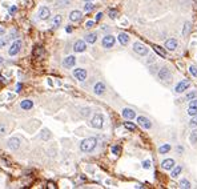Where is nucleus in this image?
<instances>
[{
	"label": "nucleus",
	"instance_id": "nucleus-1",
	"mask_svg": "<svg viewBox=\"0 0 197 189\" xmlns=\"http://www.w3.org/2000/svg\"><path fill=\"white\" fill-rule=\"evenodd\" d=\"M97 147V139L96 137H88L84 139L80 142V151L84 153H91L95 151V148Z\"/></svg>",
	"mask_w": 197,
	"mask_h": 189
},
{
	"label": "nucleus",
	"instance_id": "nucleus-2",
	"mask_svg": "<svg viewBox=\"0 0 197 189\" xmlns=\"http://www.w3.org/2000/svg\"><path fill=\"white\" fill-rule=\"evenodd\" d=\"M91 125L96 129H101L104 125V116L101 113H96L93 117L91 119Z\"/></svg>",
	"mask_w": 197,
	"mask_h": 189
},
{
	"label": "nucleus",
	"instance_id": "nucleus-3",
	"mask_svg": "<svg viewBox=\"0 0 197 189\" xmlns=\"http://www.w3.org/2000/svg\"><path fill=\"white\" fill-rule=\"evenodd\" d=\"M133 51L136 52L137 55H140V56H147L148 52H149V49H148V47H145L143 43L136 41V43L133 44Z\"/></svg>",
	"mask_w": 197,
	"mask_h": 189
},
{
	"label": "nucleus",
	"instance_id": "nucleus-4",
	"mask_svg": "<svg viewBox=\"0 0 197 189\" xmlns=\"http://www.w3.org/2000/svg\"><path fill=\"white\" fill-rule=\"evenodd\" d=\"M20 48H21V40H15L11 44V47L8 48V55L10 56H16L20 52Z\"/></svg>",
	"mask_w": 197,
	"mask_h": 189
},
{
	"label": "nucleus",
	"instance_id": "nucleus-5",
	"mask_svg": "<svg viewBox=\"0 0 197 189\" xmlns=\"http://www.w3.org/2000/svg\"><path fill=\"white\" fill-rule=\"evenodd\" d=\"M72 75H73L75 79H77L79 81H84V80L87 79L88 73H87V71H85L84 68H75L73 72H72Z\"/></svg>",
	"mask_w": 197,
	"mask_h": 189
},
{
	"label": "nucleus",
	"instance_id": "nucleus-6",
	"mask_svg": "<svg viewBox=\"0 0 197 189\" xmlns=\"http://www.w3.org/2000/svg\"><path fill=\"white\" fill-rule=\"evenodd\" d=\"M115 43H116V39H115V36H112V35L104 36L103 40H101V44H103V47L107 48V49L112 48L113 45H115Z\"/></svg>",
	"mask_w": 197,
	"mask_h": 189
},
{
	"label": "nucleus",
	"instance_id": "nucleus-7",
	"mask_svg": "<svg viewBox=\"0 0 197 189\" xmlns=\"http://www.w3.org/2000/svg\"><path fill=\"white\" fill-rule=\"evenodd\" d=\"M20 144H21V141L19 137H11L10 140L7 141V147L10 148L11 151H17L20 148Z\"/></svg>",
	"mask_w": 197,
	"mask_h": 189
},
{
	"label": "nucleus",
	"instance_id": "nucleus-8",
	"mask_svg": "<svg viewBox=\"0 0 197 189\" xmlns=\"http://www.w3.org/2000/svg\"><path fill=\"white\" fill-rule=\"evenodd\" d=\"M85 49H87V44H85L84 40H77V41H75V44H73V51H75L76 53L84 52Z\"/></svg>",
	"mask_w": 197,
	"mask_h": 189
},
{
	"label": "nucleus",
	"instance_id": "nucleus-9",
	"mask_svg": "<svg viewBox=\"0 0 197 189\" xmlns=\"http://www.w3.org/2000/svg\"><path fill=\"white\" fill-rule=\"evenodd\" d=\"M137 123L140 127H143L144 129H150L152 128V123L149 121V119H147V117L144 116H138L137 117Z\"/></svg>",
	"mask_w": 197,
	"mask_h": 189
},
{
	"label": "nucleus",
	"instance_id": "nucleus-10",
	"mask_svg": "<svg viewBox=\"0 0 197 189\" xmlns=\"http://www.w3.org/2000/svg\"><path fill=\"white\" fill-rule=\"evenodd\" d=\"M75 64H76V57L73 56V55H69V56H67L65 59H64V61H63V67L64 68H72V67H75Z\"/></svg>",
	"mask_w": 197,
	"mask_h": 189
},
{
	"label": "nucleus",
	"instance_id": "nucleus-11",
	"mask_svg": "<svg viewBox=\"0 0 197 189\" xmlns=\"http://www.w3.org/2000/svg\"><path fill=\"white\" fill-rule=\"evenodd\" d=\"M51 16V10L48 7H41L39 10V19L40 20H48Z\"/></svg>",
	"mask_w": 197,
	"mask_h": 189
},
{
	"label": "nucleus",
	"instance_id": "nucleus-12",
	"mask_svg": "<svg viewBox=\"0 0 197 189\" xmlns=\"http://www.w3.org/2000/svg\"><path fill=\"white\" fill-rule=\"evenodd\" d=\"M121 114L125 120H133L135 117H136V112H135L133 109H131V108H124Z\"/></svg>",
	"mask_w": 197,
	"mask_h": 189
},
{
	"label": "nucleus",
	"instance_id": "nucleus-13",
	"mask_svg": "<svg viewBox=\"0 0 197 189\" xmlns=\"http://www.w3.org/2000/svg\"><path fill=\"white\" fill-rule=\"evenodd\" d=\"M105 89H107L105 84L101 83V81H98V83H96V84L93 85V92H95V95H97V96L103 95L104 92H105Z\"/></svg>",
	"mask_w": 197,
	"mask_h": 189
},
{
	"label": "nucleus",
	"instance_id": "nucleus-14",
	"mask_svg": "<svg viewBox=\"0 0 197 189\" xmlns=\"http://www.w3.org/2000/svg\"><path fill=\"white\" fill-rule=\"evenodd\" d=\"M81 19H83V14L79 10H75L69 14V20L72 21V23H77V21H80Z\"/></svg>",
	"mask_w": 197,
	"mask_h": 189
},
{
	"label": "nucleus",
	"instance_id": "nucleus-15",
	"mask_svg": "<svg viewBox=\"0 0 197 189\" xmlns=\"http://www.w3.org/2000/svg\"><path fill=\"white\" fill-rule=\"evenodd\" d=\"M172 77L171 75V71L168 69V68H161V69L159 71V79L160 80H169Z\"/></svg>",
	"mask_w": 197,
	"mask_h": 189
},
{
	"label": "nucleus",
	"instance_id": "nucleus-16",
	"mask_svg": "<svg viewBox=\"0 0 197 189\" xmlns=\"http://www.w3.org/2000/svg\"><path fill=\"white\" fill-rule=\"evenodd\" d=\"M190 85V83L188 81V80H183V81H180L178 84L176 85V88H174V91L177 92V93H181V92H184L188 87Z\"/></svg>",
	"mask_w": 197,
	"mask_h": 189
},
{
	"label": "nucleus",
	"instance_id": "nucleus-17",
	"mask_svg": "<svg viewBox=\"0 0 197 189\" xmlns=\"http://www.w3.org/2000/svg\"><path fill=\"white\" fill-rule=\"evenodd\" d=\"M20 108L23 111H29L33 108V101L29 100V99H26V100H21L20 101Z\"/></svg>",
	"mask_w": 197,
	"mask_h": 189
},
{
	"label": "nucleus",
	"instance_id": "nucleus-18",
	"mask_svg": "<svg viewBox=\"0 0 197 189\" xmlns=\"http://www.w3.org/2000/svg\"><path fill=\"white\" fill-rule=\"evenodd\" d=\"M165 48H167L168 51H174V49L177 48V40L176 39H168L167 41H165Z\"/></svg>",
	"mask_w": 197,
	"mask_h": 189
},
{
	"label": "nucleus",
	"instance_id": "nucleus-19",
	"mask_svg": "<svg viewBox=\"0 0 197 189\" xmlns=\"http://www.w3.org/2000/svg\"><path fill=\"white\" fill-rule=\"evenodd\" d=\"M174 164L176 163H174L173 159H167L161 163V166H162V169H165V170H171L174 166Z\"/></svg>",
	"mask_w": 197,
	"mask_h": 189
},
{
	"label": "nucleus",
	"instance_id": "nucleus-20",
	"mask_svg": "<svg viewBox=\"0 0 197 189\" xmlns=\"http://www.w3.org/2000/svg\"><path fill=\"white\" fill-rule=\"evenodd\" d=\"M117 40H119V43H120L121 45H128V43H129V36H128V33H124V32L119 33Z\"/></svg>",
	"mask_w": 197,
	"mask_h": 189
},
{
	"label": "nucleus",
	"instance_id": "nucleus-21",
	"mask_svg": "<svg viewBox=\"0 0 197 189\" xmlns=\"http://www.w3.org/2000/svg\"><path fill=\"white\" fill-rule=\"evenodd\" d=\"M96 40H97V35L95 32H91V33H87V35H85V43L93 44V43H96Z\"/></svg>",
	"mask_w": 197,
	"mask_h": 189
},
{
	"label": "nucleus",
	"instance_id": "nucleus-22",
	"mask_svg": "<svg viewBox=\"0 0 197 189\" xmlns=\"http://www.w3.org/2000/svg\"><path fill=\"white\" fill-rule=\"evenodd\" d=\"M61 23H63V16H61V15H56V16H53V19H52V26H53L55 28L60 27Z\"/></svg>",
	"mask_w": 197,
	"mask_h": 189
},
{
	"label": "nucleus",
	"instance_id": "nucleus-23",
	"mask_svg": "<svg viewBox=\"0 0 197 189\" xmlns=\"http://www.w3.org/2000/svg\"><path fill=\"white\" fill-rule=\"evenodd\" d=\"M169 151H171V145L169 144H164V145H161V147L159 148V153L160 154H165V153H168Z\"/></svg>",
	"mask_w": 197,
	"mask_h": 189
},
{
	"label": "nucleus",
	"instance_id": "nucleus-24",
	"mask_svg": "<svg viewBox=\"0 0 197 189\" xmlns=\"http://www.w3.org/2000/svg\"><path fill=\"white\" fill-rule=\"evenodd\" d=\"M190 28H192V24H190L189 21H186V23L184 24V29H183V36H186L188 33L190 32Z\"/></svg>",
	"mask_w": 197,
	"mask_h": 189
},
{
	"label": "nucleus",
	"instance_id": "nucleus-25",
	"mask_svg": "<svg viewBox=\"0 0 197 189\" xmlns=\"http://www.w3.org/2000/svg\"><path fill=\"white\" fill-rule=\"evenodd\" d=\"M172 169H173V170H172L171 176H172V177H173V178H176L177 176L181 173V170H183V168H181V166H176V168H174V166H173V168H172Z\"/></svg>",
	"mask_w": 197,
	"mask_h": 189
},
{
	"label": "nucleus",
	"instance_id": "nucleus-26",
	"mask_svg": "<svg viewBox=\"0 0 197 189\" xmlns=\"http://www.w3.org/2000/svg\"><path fill=\"white\" fill-rule=\"evenodd\" d=\"M153 49H155L156 53H159L161 57H167V55H165V51H164V49H161V47H159V45H153Z\"/></svg>",
	"mask_w": 197,
	"mask_h": 189
},
{
	"label": "nucleus",
	"instance_id": "nucleus-27",
	"mask_svg": "<svg viewBox=\"0 0 197 189\" xmlns=\"http://www.w3.org/2000/svg\"><path fill=\"white\" fill-rule=\"evenodd\" d=\"M178 185H180V188H183V189H189L190 188V182L188 181V180H185V178L181 180Z\"/></svg>",
	"mask_w": 197,
	"mask_h": 189
},
{
	"label": "nucleus",
	"instance_id": "nucleus-28",
	"mask_svg": "<svg viewBox=\"0 0 197 189\" xmlns=\"http://www.w3.org/2000/svg\"><path fill=\"white\" fill-rule=\"evenodd\" d=\"M124 127L128 129V131H131V132L136 131V125H135V124H132V123H129V121H125L124 123Z\"/></svg>",
	"mask_w": 197,
	"mask_h": 189
},
{
	"label": "nucleus",
	"instance_id": "nucleus-29",
	"mask_svg": "<svg viewBox=\"0 0 197 189\" xmlns=\"http://www.w3.org/2000/svg\"><path fill=\"white\" fill-rule=\"evenodd\" d=\"M93 8H95V4H92V2H85V4H84V11L85 12L92 11Z\"/></svg>",
	"mask_w": 197,
	"mask_h": 189
},
{
	"label": "nucleus",
	"instance_id": "nucleus-30",
	"mask_svg": "<svg viewBox=\"0 0 197 189\" xmlns=\"http://www.w3.org/2000/svg\"><path fill=\"white\" fill-rule=\"evenodd\" d=\"M189 139H190V142H192V144H196V142H197V129L190 133V137Z\"/></svg>",
	"mask_w": 197,
	"mask_h": 189
},
{
	"label": "nucleus",
	"instance_id": "nucleus-31",
	"mask_svg": "<svg viewBox=\"0 0 197 189\" xmlns=\"http://www.w3.org/2000/svg\"><path fill=\"white\" fill-rule=\"evenodd\" d=\"M5 135H7V127L4 124H0V137H3Z\"/></svg>",
	"mask_w": 197,
	"mask_h": 189
},
{
	"label": "nucleus",
	"instance_id": "nucleus-32",
	"mask_svg": "<svg viewBox=\"0 0 197 189\" xmlns=\"http://www.w3.org/2000/svg\"><path fill=\"white\" fill-rule=\"evenodd\" d=\"M188 114H189V116H195V114H197V108L196 107H189V109H188Z\"/></svg>",
	"mask_w": 197,
	"mask_h": 189
},
{
	"label": "nucleus",
	"instance_id": "nucleus-33",
	"mask_svg": "<svg viewBox=\"0 0 197 189\" xmlns=\"http://www.w3.org/2000/svg\"><path fill=\"white\" fill-rule=\"evenodd\" d=\"M43 132H44V135H43V133H41V136H40V137H41V139H44V140H47V139L51 137V132H49L48 129H44V131H43Z\"/></svg>",
	"mask_w": 197,
	"mask_h": 189
},
{
	"label": "nucleus",
	"instance_id": "nucleus-34",
	"mask_svg": "<svg viewBox=\"0 0 197 189\" xmlns=\"http://www.w3.org/2000/svg\"><path fill=\"white\" fill-rule=\"evenodd\" d=\"M32 53H33V56H36V57H39V56H40V55H41V53H43V47H39V48H36V49H35V51H33V52H32Z\"/></svg>",
	"mask_w": 197,
	"mask_h": 189
},
{
	"label": "nucleus",
	"instance_id": "nucleus-35",
	"mask_svg": "<svg viewBox=\"0 0 197 189\" xmlns=\"http://www.w3.org/2000/svg\"><path fill=\"white\" fill-rule=\"evenodd\" d=\"M192 99H197V92H189L186 95V100H192Z\"/></svg>",
	"mask_w": 197,
	"mask_h": 189
},
{
	"label": "nucleus",
	"instance_id": "nucleus-36",
	"mask_svg": "<svg viewBox=\"0 0 197 189\" xmlns=\"http://www.w3.org/2000/svg\"><path fill=\"white\" fill-rule=\"evenodd\" d=\"M111 151H112V153H113V154H120V151H121V149H120L119 145H113L112 149H111Z\"/></svg>",
	"mask_w": 197,
	"mask_h": 189
},
{
	"label": "nucleus",
	"instance_id": "nucleus-37",
	"mask_svg": "<svg viewBox=\"0 0 197 189\" xmlns=\"http://www.w3.org/2000/svg\"><path fill=\"white\" fill-rule=\"evenodd\" d=\"M108 14H109L111 19H116V16H117V11H116V10H109Z\"/></svg>",
	"mask_w": 197,
	"mask_h": 189
},
{
	"label": "nucleus",
	"instance_id": "nucleus-38",
	"mask_svg": "<svg viewBox=\"0 0 197 189\" xmlns=\"http://www.w3.org/2000/svg\"><path fill=\"white\" fill-rule=\"evenodd\" d=\"M69 0H59L57 2V7H63V5H68Z\"/></svg>",
	"mask_w": 197,
	"mask_h": 189
},
{
	"label": "nucleus",
	"instance_id": "nucleus-39",
	"mask_svg": "<svg viewBox=\"0 0 197 189\" xmlns=\"http://www.w3.org/2000/svg\"><path fill=\"white\" fill-rule=\"evenodd\" d=\"M189 72L192 73V75L195 76V77H197V68H196V67H193V66L189 67Z\"/></svg>",
	"mask_w": 197,
	"mask_h": 189
},
{
	"label": "nucleus",
	"instance_id": "nucleus-40",
	"mask_svg": "<svg viewBox=\"0 0 197 189\" xmlns=\"http://www.w3.org/2000/svg\"><path fill=\"white\" fill-rule=\"evenodd\" d=\"M190 125L192 127H197V114H195V116L192 117V120H190Z\"/></svg>",
	"mask_w": 197,
	"mask_h": 189
},
{
	"label": "nucleus",
	"instance_id": "nucleus-41",
	"mask_svg": "<svg viewBox=\"0 0 197 189\" xmlns=\"http://www.w3.org/2000/svg\"><path fill=\"white\" fill-rule=\"evenodd\" d=\"M95 23H96V21H92V20H89V21H87V23H85V28L87 29H89V28H92V27L95 26Z\"/></svg>",
	"mask_w": 197,
	"mask_h": 189
},
{
	"label": "nucleus",
	"instance_id": "nucleus-42",
	"mask_svg": "<svg viewBox=\"0 0 197 189\" xmlns=\"http://www.w3.org/2000/svg\"><path fill=\"white\" fill-rule=\"evenodd\" d=\"M89 113H91V109H89V108H84V109H81V114H83V116L87 117Z\"/></svg>",
	"mask_w": 197,
	"mask_h": 189
},
{
	"label": "nucleus",
	"instance_id": "nucleus-43",
	"mask_svg": "<svg viewBox=\"0 0 197 189\" xmlns=\"http://www.w3.org/2000/svg\"><path fill=\"white\" fill-rule=\"evenodd\" d=\"M143 168H144V169H149V168H150V161H149V160H145V161H144V163H143Z\"/></svg>",
	"mask_w": 197,
	"mask_h": 189
},
{
	"label": "nucleus",
	"instance_id": "nucleus-44",
	"mask_svg": "<svg viewBox=\"0 0 197 189\" xmlns=\"http://www.w3.org/2000/svg\"><path fill=\"white\" fill-rule=\"evenodd\" d=\"M17 12V7L16 5H12V7L10 8V15H15Z\"/></svg>",
	"mask_w": 197,
	"mask_h": 189
},
{
	"label": "nucleus",
	"instance_id": "nucleus-45",
	"mask_svg": "<svg viewBox=\"0 0 197 189\" xmlns=\"http://www.w3.org/2000/svg\"><path fill=\"white\" fill-rule=\"evenodd\" d=\"M189 107H196L197 108V99H192L189 101Z\"/></svg>",
	"mask_w": 197,
	"mask_h": 189
},
{
	"label": "nucleus",
	"instance_id": "nucleus-46",
	"mask_svg": "<svg viewBox=\"0 0 197 189\" xmlns=\"http://www.w3.org/2000/svg\"><path fill=\"white\" fill-rule=\"evenodd\" d=\"M5 45H7V40H5V39H0V48L5 47Z\"/></svg>",
	"mask_w": 197,
	"mask_h": 189
},
{
	"label": "nucleus",
	"instance_id": "nucleus-47",
	"mask_svg": "<svg viewBox=\"0 0 197 189\" xmlns=\"http://www.w3.org/2000/svg\"><path fill=\"white\" fill-rule=\"evenodd\" d=\"M101 17H103V12H98V14L96 15V21H98Z\"/></svg>",
	"mask_w": 197,
	"mask_h": 189
},
{
	"label": "nucleus",
	"instance_id": "nucleus-48",
	"mask_svg": "<svg viewBox=\"0 0 197 189\" xmlns=\"http://www.w3.org/2000/svg\"><path fill=\"white\" fill-rule=\"evenodd\" d=\"M72 27H71V26H68V27H67V28H65V31H67V32H68V33H71V32H72Z\"/></svg>",
	"mask_w": 197,
	"mask_h": 189
},
{
	"label": "nucleus",
	"instance_id": "nucleus-49",
	"mask_svg": "<svg viewBox=\"0 0 197 189\" xmlns=\"http://www.w3.org/2000/svg\"><path fill=\"white\" fill-rule=\"evenodd\" d=\"M20 88H21V84H20V83H19V84H17V85H16V91H17V92H19V91H20Z\"/></svg>",
	"mask_w": 197,
	"mask_h": 189
},
{
	"label": "nucleus",
	"instance_id": "nucleus-50",
	"mask_svg": "<svg viewBox=\"0 0 197 189\" xmlns=\"http://www.w3.org/2000/svg\"><path fill=\"white\" fill-rule=\"evenodd\" d=\"M4 33H5V31L3 28H0V35H4Z\"/></svg>",
	"mask_w": 197,
	"mask_h": 189
},
{
	"label": "nucleus",
	"instance_id": "nucleus-51",
	"mask_svg": "<svg viewBox=\"0 0 197 189\" xmlns=\"http://www.w3.org/2000/svg\"><path fill=\"white\" fill-rule=\"evenodd\" d=\"M3 61H4V60H3V59H2V57H0V63H3Z\"/></svg>",
	"mask_w": 197,
	"mask_h": 189
},
{
	"label": "nucleus",
	"instance_id": "nucleus-52",
	"mask_svg": "<svg viewBox=\"0 0 197 189\" xmlns=\"http://www.w3.org/2000/svg\"><path fill=\"white\" fill-rule=\"evenodd\" d=\"M84 2H92V0H84Z\"/></svg>",
	"mask_w": 197,
	"mask_h": 189
}]
</instances>
